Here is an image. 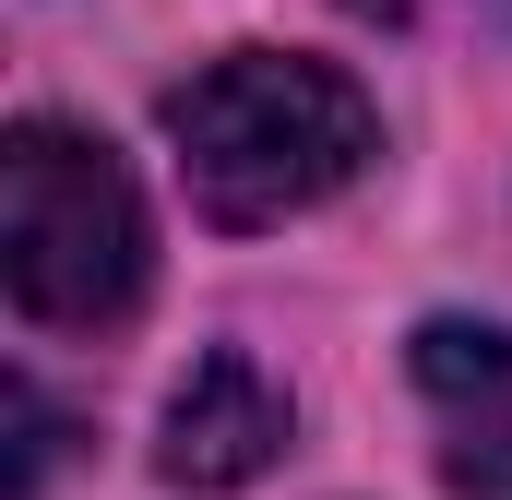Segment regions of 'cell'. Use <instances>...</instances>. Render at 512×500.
<instances>
[{"label": "cell", "instance_id": "obj_5", "mask_svg": "<svg viewBox=\"0 0 512 500\" xmlns=\"http://www.w3.org/2000/svg\"><path fill=\"white\" fill-rule=\"evenodd\" d=\"M12 429H24V441H12V500H36V489H48V465H60V417H48L36 381H12Z\"/></svg>", "mask_w": 512, "mask_h": 500}, {"label": "cell", "instance_id": "obj_3", "mask_svg": "<svg viewBox=\"0 0 512 500\" xmlns=\"http://www.w3.org/2000/svg\"><path fill=\"white\" fill-rule=\"evenodd\" d=\"M405 370L429 393V417H441V477H453V500H512V322L441 310V322H417Z\"/></svg>", "mask_w": 512, "mask_h": 500}, {"label": "cell", "instance_id": "obj_2", "mask_svg": "<svg viewBox=\"0 0 512 500\" xmlns=\"http://www.w3.org/2000/svg\"><path fill=\"white\" fill-rule=\"evenodd\" d=\"M155 274V227L131 167L72 120L0 131V286L36 334H108Z\"/></svg>", "mask_w": 512, "mask_h": 500}, {"label": "cell", "instance_id": "obj_4", "mask_svg": "<svg viewBox=\"0 0 512 500\" xmlns=\"http://www.w3.org/2000/svg\"><path fill=\"white\" fill-rule=\"evenodd\" d=\"M274 453H286V393L262 381V358H239V346L191 358V381L167 393V429H155V477L191 500H227Z\"/></svg>", "mask_w": 512, "mask_h": 500}, {"label": "cell", "instance_id": "obj_6", "mask_svg": "<svg viewBox=\"0 0 512 500\" xmlns=\"http://www.w3.org/2000/svg\"><path fill=\"white\" fill-rule=\"evenodd\" d=\"M358 12H405V0H358Z\"/></svg>", "mask_w": 512, "mask_h": 500}, {"label": "cell", "instance_id": "obj_1", "mask_svg": "<svg viewBox=\"0 0 512 500\" xmlns=\"http://www.w3.org/2000/svg\"><path fill=\"white\" fill-rule=\"evenodd\" d=\"M167 143L215 227H286L382 155V120H370L358 72H334L310 48H227L191 84H167Z\"/></svg>", "mask_w": 512, "mask_h": 500}]
</instances>
